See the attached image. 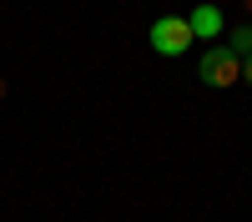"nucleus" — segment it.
Segmentation results:
<instances>
[{"label": "nucleus", "instance_id": "1", "mask_svg": "<svg viewBox=\"0 0 252 222\" xmlns=\"http://www.w3.org/2000/svg\"><path fill=\"white\" fill-rule=\"evenodd\" d=\"M197 76H202V86H217V91H227V86H237V76H242V61L227 51V46H212V51H202V61H197Z\"/></svg>", "mask_w": 252, "mask_h": 222}, {"label": "nucleus", "instance_id": "3", "mask_svg": "<svg viewBox=\"0 0 252 222\" xmlns=\"http://www.w3.org/2000/svg\"><path fill=\"white\" fill-rule=\"evenodd\" d=\"M187 26H192V35H222L227 20H222V10H217V5H197L192 15H187Z\"/></svg>", "mask_w": 252, "mask_h": 222}, {"label": "nucleus", "instance_id": "4", "mask_svg": "<svg viewBox=\"0 0 252 222\" xmlns=\"http://www.w3.org/2000/svg\"><path fill=\"white\" fill-rule=\"evenodd\" d=\"M227 51H232L237 61H247V56H252V26H237L232 40H227Z\"/></svg>", "mask_w": 252, "mask_h": 222}, {"label": "nucleus", "instance_id": "5", "mask_svg": "<svg viewBox=\"0 0 252 222\" xmlns=\"http://www.w3.org/2000/svg\"><path fill=\"white\" fill-rule=\"evenodd\" d=\"M242 76H247V86H252V56H247V61H242Z\"/></svg>", "mask_w": 252, "mask_h": 222}, {"label": "nucleus", "instance_id": "6", "mask_svg": "<svg viewBox=\"0 0 252 222\" xmlns=\"http://www.w3.org/2000/svg\"><path fill=\"white\" fill-rule=\"evenodd\" d=\"M0 96H5V86H0Z\"/></svg>", "mask_w": 252, "mask_h": 222}, {"label": "nucleus", "instance_id": "2", "mask_svg": "<svg viewBox=\"0 0 252 222\" xmlns=\"http://www.w3.org/2000/svg\"><path fill=\"white\" fill-rule=\"evenodd\" d=\"M192 26H187V15H161L157 26H152V51H161V56H187L192 51Z\"/></svg>", "mask_w": 252, "mask_h": 222}]
</instances>
